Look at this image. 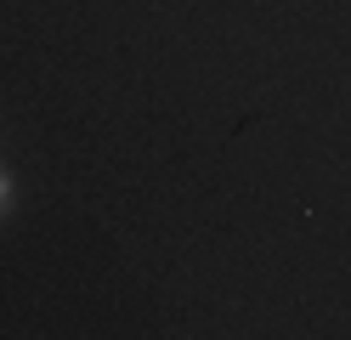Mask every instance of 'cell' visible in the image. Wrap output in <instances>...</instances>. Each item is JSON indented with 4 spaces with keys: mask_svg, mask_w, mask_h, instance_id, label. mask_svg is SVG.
Listing matches in <instances>:
<instances>
[{
    "mask_svg": "<svg viewBox=\"0 0 351 340\" xmlns=\"http://www.w3.org/2000/svg\"><path fill=\"white\" fill-rule=\"evenodd\" d=\"M12 204H17V181H12V170L0 165V221L12 216Z\"/></svg>",
    "mask_w": 351,
    "mask_h": 340,
    "instance_id": "cell-1",
    "label": "cell"
}]
</instances>
